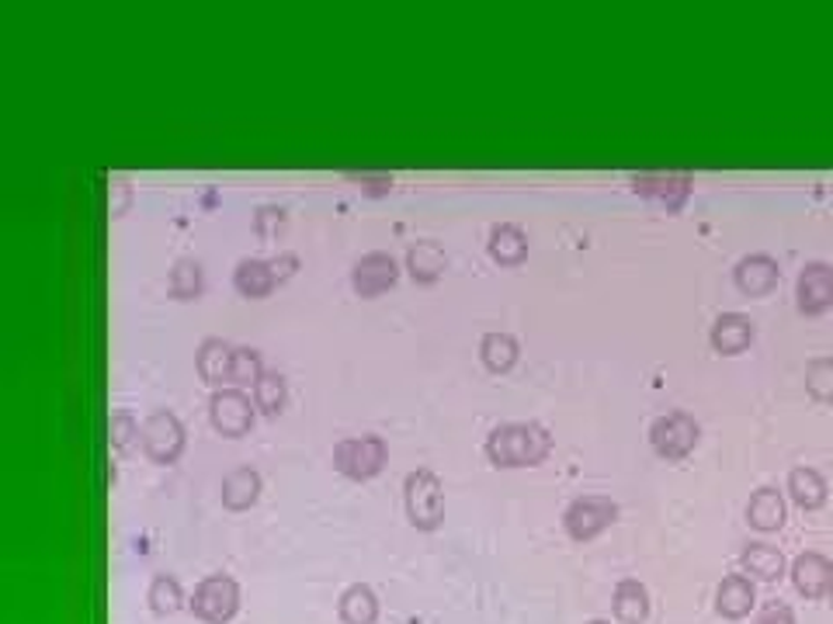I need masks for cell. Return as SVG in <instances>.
<instances>
[{
	"label": "cell",
	"mask_w": 833,
	"mask_h": 624,
	"mask_svg": "<svg viewBox=\"0 0 833 624\" xmlns=\"http://www.w3.org/2000/svg\"><path fill=\"white\" fill-rule=\"evenodd\" d=\"M553 451V434L542 423H504L487 437V458L497 469H528Z\"/></svg>",
	"instance_id": "cell-1"
},
{
	"label": "cell",
	"mask_w": 833,
	"mask_h": 624,
	"mask_svg": "<svg viewBox=\"0 0 833 624\" xmlns=\"http://www.w3.org/2000/svg\"><path fill=\"white\" fill-rule=\"evenodd\" d=\"M403 504L417 531H434L445 517V486L431 469H417L403 483Z\"/></svg>",
	"instance_id": "cell-2"
},
{
	"label": "cell",
	"mask_w": 833,
	"mask_h": 624,
	"mask_svg": "<svg viewBox=\"0 0 833 624\" xmlns=\"http://www.w3.org/2000/svg\"><path fill=\"white\" fill-rule=\"evenodd\" d=\"M386 441L376 434H365V437H344L341 444L333 448V469L348 475V479H371L379 475L386 466Z\"/></svg>",
	"instance_id": "cell-3"
},
{
	"label": "cell",
	"mask_w": 833,
	"mask_h": 624,
	"mask_svg": "<svg viewBox=\"0 0 833 624\" xmlns=\"http://www.w3.org/2000/svg\"><path fill=\"white\" fill-rule=\"evenodd\" d=\"M191 611L194 617H202L209 624H226L234 621V614L240 611V586L229 576H205L199 586H194L191 597Z\"/></svg>",
	"instance_id": "cell-4"
},
{
	"label": "cell",
	"mask_w": 833,
	"mask_h": 624,
	"mask_svg": "<svg viewBox=\"0 0 833 624\" xmlns=\"http://www.w3.org/2000/svg\"><path fill=\"white\" fill-rule=\"evenodd\" d=\"M618 521V507L608 496H580L563 513V527L573 542H591Z\"/></svg>",
	"instance_id": "cell-5"
},
{
	"label": "cell",
	"mask_w": 833,
	"mask_h": 624,
	"mask_svg": "<svg viewBox=\"0 0 833 624\" xmlns=\"http://www.w3.org/2000/svg\"><path fill=\"white\" fill-rule=\"evenodd\" d=\"M139 437H143V451L156 466H171V461H177L185 451V426L171 409H153Z\"/></svg>",
	"instance_id": "cell-6"
},
{
	"label": "cell",
	"mask_w": 833,
	"mask_h": 624,
	"mask_svg": "<svg viewBox=\"0 0 833 624\" xmlns=\"http://www.w3.org/2000/svg\"><path fill=\"white\" fill-rule=\"evenodd\" d=\"M698 423L695 417L687 413H667V417H657L649 426V444L653 451H657L660 458L667 461H678V458H687L691 451H695L698 444Z\"/></svg>",
	"instance_id": "cell-7"
},
{
	"label": "cell",
	"mask_w": 833,
	"mask_h": 624,
	"mask_svg": "<svg viewBox=\"0 0 833 624\" xmlns=\"http://www.w3.org/2000/svg\"><path fill=\"white\" fill-rule=\"evenodd\" d=\"M209 420L223 437H240L251 431L254 409L243 389H216L209 399Z\"/></svg>",
	"instance_id": "cell-8"
},
{
	"label": "cell",
	"mask_w": 833,
	"mask_h": 624,
	"mask_svg": "<svg viewBox=\"0 0 833 624\" xmlns=\"http://www.w3.org/2000/svg\"><path fill=\"white\" fill-rule=\"evenodd\" d=\"M795 306L806 316H823L833 309V264L812 260L803 267L799 281H795Z\"/></svg>",
	"instance_id": "cell-9"
},
{
	"label": "cell",
	"mask_w": 833,
	"mask_h": 624,
	"mask_svg": "<svg viewBox=\"0 0 833 624\" xmlns=\"http://www.w3.org/2000/svg\"><path fill=\"white\" fill-rule=\"evenodd\" d=\"M396 278H400V267H396L393 257L382 254V250H371V254H365L358 264H354V271H351V284H354V292H358L362 298H376V295L389 292L396 284Z\"/></svg>",
	"instance_id": "cell-10"
},
{
	"label": "cell",
	"mask_w": 833,
	"mask_h": 624,
	"mask_svg": "<svg viewBox=\"0 0 833 624\" xmlns=\"http://www.w3.org/2000/svg\"><path fill=\"white\" fill-rule=\"evenodd\" d=\"M792 586L806 600H820L833 590V562L820 551H803L792 562Z\"/></svg>",
	"instance_id": "cell-11"
},
{
	"label": "cell",
	"mask_w": 833,
	"mask_h": 624,
	"mask_svg": "<svg viewBox=\"0 0 833 624\" xmlns=\"http://www.w3.org/2000/svg\"><path fill=\"white\" fill-rule=\"evenodd\" d=\"M632 188H635V194L664 202L673 212V208H681L684 199L691 194V174H635Z\"/></svg>",
	"instance_id": "cell-12"
},
{
	"label": "cell",
	"mask_w": 833,
	"mask_h": 624,
	"mask_svg": "<svg viewBox=\"0 0 833 624\" xmlns=\"http://www.w3.org/2000/svg\"><path fill=\"white\" fill-rule=\"evenodd\" d=\"M733 278L743 295H768L778 284V278H782V271H778V264L768 254H750L736 264Z\"/></svg>",
	"instance_id": "cell-13"
},
{
	"label": "cell",
	"mask_w": 833,
	"mask_h": 624,
	"mask_svg": "<svg viewBox=\"0 0 833 624\" xmlns=\"http://www.w3.org/2000/svg\"><path fill=\"white\" fill-rule=\"evenodd\" d=\"M754 603H757V590H754V583L743 576V573H733V576H725V580L719 583V590H716V611H719L722 617H730V621L747 617V614L754 611Z\"/></svg>",
	"instance_id": "cell-14"
},
{
	"label": "cell",
	"mask_w": 833,
	"mask_h": 624,
	"mask_svg": "<svg viewBox=\"0 0 833 624\" xmlns=\"http://www.w3.org/2000/svg\"><path fill=\"white\" fill-rule=\"evenodd\" d=\"M708 341H712L719 354H740L754 344V323L743 313H722L712 323Z\"/></svg>",
	"instance_id": "cell-15"
},
{
	"label": "cell",
	"mask_w": 833,
	"mask_h": 624,
	"mask_svg": "<svg viewBox=\"0 0 833 624\" xmlns=\"http://www.w3.org/2000/svg\"><path fill=\"white\" fill-rule=\"evenodd\" d=\"M785 517H788L785 496L778 493V489L760 486V489L750 496V504H747V524H750V527L765 531V534L782 531V527H785Z\"/></svg>",
	"instance_id": "cell-16"
},
{
	"label": "cell",
	"mask_w": 833,
	"mask_h": 624,
	"mask_svg": "<svg viewBox=\"0 0 833 624\" xmlns=\"http://www.w3.org/2000/svg\"><path fill=\"white\" fill-rule=\"evenodd\" d=\"M234 354L237 347H229L219 336H209L199 347V374L209 385H223L234 382Z\"/></svg>",
	"instance_id": "cell-17"
},
{
	"label": "cell",
	"mask_w": 833,
	"mask_h": 624,
	"mask_svg": "<svg viewBox=\"0 0 833 624\" xmlns=\"http://www.w3.org/2000/svg\"><path fill=\"white\" fill-rule=\"evenodd\" d=\"M740 565L743 573L754 576V580H765V583H774L778 576H785V556L782 548H774L768 542H754L740 551Z\"/></svg>",
	"instance_id": "cell-18"
},
{
	"label": "cell",
	"mask_w": 833,
	"mask_h": 624,
	"mask_svg": "<svg viewBox=\"0 0 833 624\" xmlns=\"http://www.w3.org/2000/svg\"><path fill=\"white\" fill-rule=\"evenodd\" d=\"M234 284L243 298H264V295H272V289L278 284V275H275L272 260L243 257L234 271Z\"/></svg>",
	"instance_id": "cell-19"
},
{
	"label": "cell",
	"mask_w": 833,
	"mask_h": 624,
	"mask_svg": "<svg viewBox=\"0 0 833 624\" xmlns=\"http://www.w3.org/2000/svg\"><path fill=\"white\" fill-rule=\"evenodd\" d=\"M611 611L622 624H646L649 617V590L640 580H622L615 586Z\"/></svg>",
	"instance_id": "cell-20"
},
{
	"label": "cell",
	"mask_w": 833,
	"mask_h": 624,
	"mask_svg": "<svg viewBox=\"0 0 833 624\" xmlns=\"http://www.w3.org/2000/svg\"><path fill=\"white\" fill-rule=\"evenodd\" d=\"M344 624H376L379 621V597L371 594V586L354 583L341 594V603H337Z\"/></svg>",
	"instance_id": "cell-21"
},
{
	"label": "cell",
	"mask_w": 833,
	"mask_h": 624,
	"mask_svg": "<svg viewBox=\"0 0 833 624\" xmlns=\"http://www.w3.org/2000/svg\"><path fill=\"white\" fill-rule=\"evenodd\" d=\"M261 493V475L251 466H240L223 479V504L229 510H247L257 504Z\"/></svg>",
	"instance_id": "cell-22"
},
{
	"label": "cell",
	"mask_w": 833,
	"mask_h": 624,
	"mask_svg": "<svg viewBox=\"0 0 833 624\" xmlns=\"http://www.w3.org/2000/svg\"><path fill=\"white\" fill-rule=\"evenodd\" d=\"M490 257L497 264H521L528 257V237L521 226L501 222L490 229Z\"/></svg>",
	"instance_id": "cell-23"
},
{
	"label": "cell",
	"mask_w": 833,
	"mask_h": 624,
	"mask_svg": "<svg viewBox=\"0 0 833 624\" xmlns=\"http://www.w3.org/2000/svg\"><path fill=\"white\" fill-rule=\"evenodd\" d=\"M788 493H792V499H795V507H803V510H820V507L826 504V483H823V475H820L817 469H806V466H799V469L788 472Z\"/></svg>",
	"instance_id": "cell-24"
},
{
	"label": "cell",
	"mask_w": 833,
	"mask_h": 624,
	"mask_svg": "<svg viewBox=\"0 0 833 624\" xmlns=\"http://www.w3.org/2000/svg\"><path fill=\"white\" fill-rule=\"evenodd\" d=\"M445 254H441V246L438 243H414L411 246V254H406V267H411V278L414 281H434L441 271H445Z\"/></svg>",
	"instance_id": "cell-25"
},
{
	"label": "cell",
	"mask_w": 833,
	"mask_h": 624,
	"mask_svg": "<svg viewBox=\"0 0 833 624\" xmlns=\"http://www.w3.org/2000/svg\"><path fill=\"white\" fill-rule=\"evenodd\" d=\"M480 358L490 371L504 374L518 361V341H514L510 333H487L480 341Z\"/></svg>",
	"instance_id": "cell-26"
},
{
	"label": "cell",
	"mask_w": 833,
	"mask_h": 624,
	"mask_svg": "<svg viewBox=\"0 0 833 624\" xmlns=\"http://www.w3.org/2000/svg\"><path fill=\"white\" fill-rule=\"evenodd\" d=\"M286 399H289L286 379H281L278 371H264L261 379H257V385H254V403H257L261 413L278 417L281 409H286Z\"/></svg>",
	"instance_id": "cell-27"
},
{
	"label": "cell",
	"mask_w": 833,
	"mask_h": 624,
	"mask_svg": "<svg viewBox=\"0 0 833 624\" xmlns=\"http://www.w3.org/2000/svg\"><path fill=\"white\" fill-rule=\"evenodd\" d=\"M150 608H153V614H161V617H167V614H174L177 608L185 603V594H181V583H177L174 576H167V573H161V576H153V583H150Z\"/></svg>",
	"instance_id": "cell-28"
},
{
	"label": "cell",
	"mask_w": 833,
	"mask_h": 624,
	"mask_svg": "<svg viewBox=\"0 0 833 624\" xmlns=\"http://www.w3.org/2000/svg\"><path fill=\"white\" fill-rule=\"evenodd\" d=\"M167 289H171L174 298H194V295H202V264L191 260V257H181V260L174 264Z\"/></svg>",
	"instance_id": "cell-29"
},
{
	"label": "cell",
	"mask_w": 833,
	"mask_h": 624,
	"mask_svg": "<svg viewBox=\"0 0 833 624\" xmlns=\"http://www.w3.org/2000/svg\"><path fill=\"white\" fill-rule=\"evenodd\" d=\"M806 389L812 399H833V358H820L806 368Z\"/></svg>",
	"instance_id": "cell-30"
},
{
	"label": "cell",
	"mask_w": 833,
	"mask_h": 624,
	"mask_svg": "<svg viewBox=\"0 0 833 624\" xmlns=\"http://www.w3.org/2000/svg\"><path fill=\"white\" fill-rule=\"evenodd\" d=\"M264 374V368H261V354L254 351V347H237V354H234V389H240V385H257V379Z\"/></svg>",
	"instance_id": "cell-31"
},
{
	"label": "cell",
	"mask_w": 833,
	"mask_h": 624,
	"mask_svg": "<svg viewBox=\"0 0 833 624\" xmlns=\"http://www.w3.org/2000/svg\"><path fill=\"white\" fill-rule=\"evenodd\" d=\"M143 431H136V423H132V417L129 413H115L112 417V444L118 451H129V444H132V437H139Z\"/></svg>",
	"instance_id": "cell-32"
},
{
	"label": "cell",
	"mask_w": 833,
	"mask_h": 624,
	"mask_svg": "<svg viewBox=\"0 0 833 624\" xmlns=\"http://www.w3.org/2000/svg\"><path fill=\"white\" fill-rule=\"evenodd\" d=\"M757 624H795V614L785 608V603H771V608L760 611Z\"/></svg>",
	"instance_id": "cell-33"
},
{
	"label": "cell",
	"mask_w": 833,
	"mask_h": 624,
	"mask_svg": "<svg viewBox=\"0 0 833 624\" xmlns=\"http://www.w3.org/2000/svg\"><path fill=\"white\" fill-rule=\"evenodd\" d=\"M295 264H299V260H295L292 254H286V257H275V260H272V267H275V275H278V281H286V278H289V275L295 271Z\"/></svg>",
	"instance_id": "cell-34"
},
{
	"label": "cell",
	"mask_w": 833,
	"mask_h": 624,
	"mask_svg": "<svg viewBox=\"0 0 833 624\" xmlns=\"http://www.w3.org/2000/svg\"><path fill=\"white\" fill-rule=\"evenodd\" d=\"M354 181H362V184H379V191H386V188H393V177L389 174H379V177H371V174H351Z\"/></svg>",
	"instance_id": "cell-35"
},
{
	"label": "cell",
	"mask_w": 833,
	"mask_h": 624,
	"mask_svg": "<svg viewBox=\"0 0 833 624\" xmlns=\"http://www.w3.org/2000/svg\"><path fill=\"white\" fill-rule=\"evenodd\" d=\"M588 624H611V621H601V617H597V621H588Z\"/></svg>",
	"instance_id": "cell-36"
},
{
	"label": "cell",
	"mask_w": 833,
	"mask_h": 624,
	"mask_svg": "<svg viewBox=\"0 0 833 624\" xmlns=\"http://www.w3.org/2000/svg\"><path fill=\"white\" fill-rule=\"evenodd\" d=\"M830 611H833V590H830Z\"/></svg>",
	"instance_id": "cell-37"
}]
</instances>
